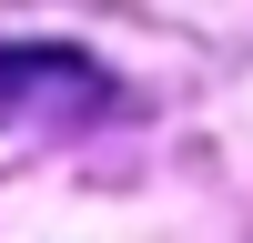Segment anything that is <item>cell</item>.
<instances>
[{
    "label": "cell",
    "mask_w": 253,
    "mask_h": 243,
    "mask_svg": "<svg viewBox=\"0 0 253 243\" xmlns=\"http://www.w3.org/2000/svg\"><path fill=\"white\" fill-rule=\"evenodd\" d=\"M112 112V81L81 51H0V132H71V122Z\"/></svg>",
    "instance_id": "1"
}]
</instances>
